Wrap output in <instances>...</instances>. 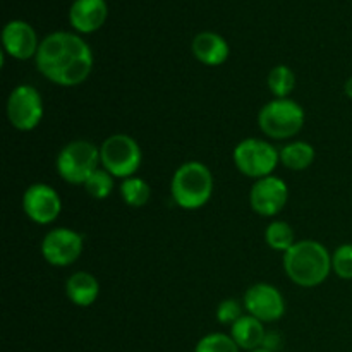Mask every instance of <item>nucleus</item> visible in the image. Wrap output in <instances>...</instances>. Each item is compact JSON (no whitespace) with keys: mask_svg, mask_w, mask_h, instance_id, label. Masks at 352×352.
<instances>
[{"mask_svg":"<svg viewBox=\"0 0 352 352\" xmlns=\"http://www.w3.org/2000/svg\"><path fill=\"white\" fill-rule=\"evenodd\" d=\"M34 65L36 71L54 85L74 88L88 81L95 57L81 34L55 31L41 40Z\"/></svg>","mask_w":352,"mask_h":352,"instance_id":"1","label":"nucleus"},{"mask_svg":"<svg viewBox=\"0 0 352 352\" xmlns=\"http://www.w3.org/2000/svg\"><path fill=\"white\" fill-rule=\"evenodd\" d=\"M282 267L292 284L305 289L318 287L332 274V254L318 241H296L282 256Z\"/></svg>","mask_w":352,"mask_h":352,"instance_id":"2","label":"nucleus"},{"mask_svg":"<svg viewBox=\"0 0 352 352\" xmlns=\"http://www.w3.org/2000/svg\"><path fill=\"white\" fill-rule=\"evenodd\" d=\"M213 174L203 162L189 160L175 168L170 181V195L175 205L182 210H199L212 199Z\"/></svg>","mask_w":352,"mask_h":352,"instance_id":"3","label":"nucleus"},{"mask_svg":"<svg viewBox=\"0 0 352 352\" xmlns=\"http://www.w3.org/2000/svg\"><path fill=\"white\" fill-rule=\"evenodd\" d=\"M305 122V109L291 96L270 100L258 112V127L270 140H291L301 133Z\"/></svg>","mask_w":352,"mask_h":352,"instance_id":"4","label":"nucleus"},{"mask_svg":"<svg viewBox=\"0 0 352 352\" xmlns=\"http://www.w3.org/2000/svg\"><path fill=\"white\" fill-rule=\"evenodd\" d=\"M100 165V146L88 140L69 141L55 158L58 177L72 186L85 184Z\"/></svg>","mask_w":352,"mask_h":352,"instance_id":"5","label":"nucleus"},{"mask_svg":"<svg viewBox=\"0 0 352 352\" xmlns=\"http://www.w3.org/2000/svg\"><path fill=\"white\" fill-rule=\"evenodd\" d=\"M143 162V151L133 136L117 133L100 144V164L116 179L134 177Z\"/></svg>","mask_w":352,"mask_h":352,"instance_id":"6","label":"nucleus"},{"mask_svg":"<svg viewBox=\"0 0 352 352\" xmlns=\"http://www.w3.org/2000/svg\"><path fill=\"white\" fill-rule=\"evenodd\" d=\"M232 160L241 174L258 181V179L274 175L275 168L280 164V155L270 141L248 138L236 144L232 151Z\"/></svg>","mask_w":352,"mask_h":352,"instance_id":"7","label":"nucleus"},{"mask_svg":"<svg viewBox=\"0 0 352 352\" xmlns=\"http://www.w3.org/2000/svg\"><path fill=\"white\" fill-rule=\"evenodd\" d=\"M7 119L21 133L34 131L43 120V98L31 85H19L10 91L6 105Z\"/></svg>","mask_w":352,"mask_h":352,"instance_id":"8","label":"nucleus"},{"mask_svg":"<svg viewBox=\"0 0 352 352\" xmlns=\"http://www.w3.org/2000/svg\"><path fill=\"white\" fill-rule=\"evenodd\" d=\"M85 250V239L81 234L69 227H55L48 230L40 244L43 260L57 268L74 265Z\"/></svg>","mask_w":352,"mask_h":352,"instance_id":"9","label":"nucleus"},{"mask_svg":"<svg viewBox=\"0 0 352 352\" xmlns=\"http://www.w3.org/2000/svg\"><path fill=\"white\" fill-rule=\"evenodd\" d=\"M24 215L36 226H50L62 212V199L58 192L45 182L28 186L21 199Z\"/></svg>","mask_w":352,"mask_h":352,"instance_id":"10","label":"nucleus"},{"mask_svg":"<svg viewBox=\"0 0 352 352\" xmlns=\"http://www.w3.org/2000/svg\"><path fill=\"white\" fill-rule=\"evenodd\" d=\"M248 315L254 316L263 323L278 322L285 315V299L275 285L258 282L248 287L243 298Z\"/></svg>","mask_w":352,"mask_h":352,"instance_id":"11","label":"nucleus"},{"mask_svg":"<svg viewBox=\"0 0 352 352\" xmlns=\"http://www.w3.org/2000/svg\"><path fill=\"white\" fill-rule=\"evenodd\" d=\"M289 201V186L284 179L277 175L258 179L253 182L250 191V205L256 215L277 217Z\"/></svg>","mask_w":352,"mask_h":352,"instance_id":"12","label":"nucleus"},{"mask_svg":"<svg viewBox=\"0 0 352 352\" xmlns=\"http://www.w3.org/2000/svg\"><path fill=\"white\" fill-rule=\"evenodd\" d=\"M41 41L30 23L12 19L2 30V52L16 60H30L38 54Z\"/></svg>","mask_w":352,"mask_h":352,"instance_id":"13","label":"nucleus"},{"mask_svg":"<svg viewBox=\"0 0 352 352\" xmlns=\"http://www.w3.org/2000/svg\"><path fill=\"white\" fill-rule=\"evenodd\" d=\"M109 17L107 0H74L69 7V23L78 34H91Z\"/></svg>","mask_w":352,"mask_h":352,"instance_id":"14","label":"nucleus"},{"mask_svg":"<svg viewBox=\"0 0 352 352\" xmlns=\"http://www.w3.org/2000/svg\"><path fill=\"white\" fill-rule=\"evenodd\" d=\"M191 52L198 62L208 67L226 64L230 55V47L222 34L215 31H201L191 41Z\"/></svg>","mask_w":352,"mask_h":352,"instance_id":"15","label":"nucleus"},{"mask_svg":"<svg viewBox=\"0 0 352 352\" xmlns=\"http://www.w3.org/2000/svg\"><path fill=\"white\" fill-rule=\"evenodd\" d=\"M65 296L69 301L79 308H89L100 296V282L89 272H74L65 280Z\"/></svg>","mask_w":352,"mask_h":352,"instance_id":"16","label":"nucleus"},{"mask_svg":"<svg viewBox=\"0 0 352 352\" xmlns=\"http://www.w3.org/2000/svg\"><path fill=\"white\" fill-rule=\"evenodd\" d=\"M265 336H267V330H265V323L260 322L258 318L251 315H243L232 327H230V337L234 339V342L239 346L241 351H254L260 349L263 346Z\"/></svg>","mask_w":352,"mask_h":352,"instance_id":"17","label":"nucleus"},{"mask_svg":"<svg viewBox=\"0 0 352 352\" xmlns=\"http://www.w3.org/2000/svg\"><path fill=\"white\" fill-rule=\"evenodd\" d=\"M278 155H280V164L284 165L285 168L294 172H301L315 164L316 150L311 143H308V141L294 140L289 141L285 146H282L280 150H278Z\"/></svg>","mask_w":352,"mask_h":352,"instance_id":"18","label":"nucleus"},{"mask_svg":"<svg viewBox=\"0 0 352 352\" xmlns=\"http://www.w3.org/2000/svg\"><path fill=\"white\" fill-rule=\"evenodd\" d=\"M119 192L122 201L131 208H143L151 199V186L141 177H127L120 182Z\"/></svg>","mask_w":352,"mask_h":352,"instance_id":"19","label":"nucleus"},{"mask_svg":"<svg viewBox=\"0 0 352 352\" xmlns=\"http://www.w3.org/2000/svg\"><path fill=\"white\" fill-rule=\"evenodd\" d=\"M265 243L270 250L284 254L296 244L294 229L284 220H272L265 229Z\"/></svg>","mask_w":352,"mask_h":352,"instance_id":"20","label":"nucleus"},{"mask_svg":"<svg viewBox=\"0 0 352 352\" xmlns=\"http://www.w3.org/2000/svg\"><path fill=\"white\" fill-rule=\"evenodd\" d=\"M267 85L274 98H289L296 88V74L289 65L278 64L270 69Z\"/></svg>","mask_w":352,"mask_h":352,"instance_id":"21","label":"nucleus"},{"mask_svg":"<svg viewBox=\"0 0 352 352\" xmlns=\"http://www.w3.org/2000/svg\"><path fill=\"white\" fill-rule=\"evenodd\" d=\"M113 175L109 174L103 167L96 168L91 175L88 177V181L82 184L86 195L91 196L93 199H107L113 191Z\"/></svg>","mask_w":352,"mask_h":352,"instance_id":"22","label":"nucleus"},{"mask_svg":"<svg viewBox=\"0 0 352 352\" xmlns=\"http://www.w3.org/2000/svg\"><path fill=\"white\" fill-rule=\"evenodd\" d=\"M195 352H241V349L230 333L213 332L198 340Z\"/></svg>","mask_w":352,"mask_h":352,"instance_id":"23","label":"nucleus"},{"mask_svg":"<svg viewBox=\"0 0 352 352\" xmlns=\"http://www.w3.org/2000/svg\"><path fill=\"white\" fill-rule=\"evenodd\" d=\"M332 274L342 280H352V243L340 244L332 253Z\"/></svg>","mask_w":352,"mask_h":352,"instance_id":"24","label":"nucleus"},{"mask_svg":"<svg viewBox=\"0 0 352 352\" xmlns=\"http://www.w3.org/2000/svg\"><path fill=\"white\" fill-rule=\"evenodd\" d=\"M243 311H246L244 305H241L237 299L227 298L217 306V322L222 323V325L232 327L244 315Z\"/></svg>","mask_w":352,"mask_h":352,"instance_id":"25","label":"nucleus"},{"mask_svg":"<svg viewBox=\"0 0 352 352\" xmlns=\"http://www.w3.org/2000/svg\"><path fill=\"white\" fill-rule=\"evenodd\" d=\"M282 346V337L278 332H267V336H265V340H263V349L270 351V352H277L280 349Z\"/></svg>","mask_w":352,"mask_h":352,"instance_id":"26","label":"nucleus"},{"mask_svg":"<svg viewBox=\"0 0 352 352\" xmlns=\"http://www.w3.org/2000/svg\"><path fill=\"white\" fill-rule=\"evenodd\" d=\"M344 93H346L347 98L352 100V76L351 78H347V81L344 82Z\"/></svg>","mask_w":352,"mask_h":352,"instance_id":"27","label":"nucleus"},{"mask_svg":"<svg viewBox=\"0 0 352 352\" xmlns=\"http://www.w3.org/2000/svg\"><path fill=\"white\" fill-rule=\"evenodd\" d=\"M250 352H270V351H267V349H263V347H260V349H254V351H250Z\"/></svg>","mask_w":352,"mask_h":352,"instance_id":"28","label":"nucleus"}]
</instances>
